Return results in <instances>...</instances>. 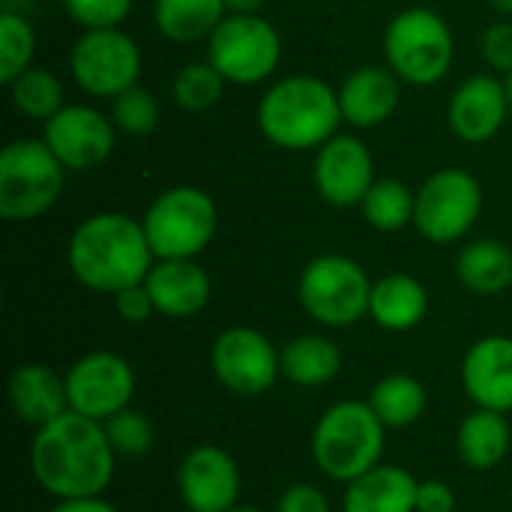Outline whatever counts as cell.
Returning <instances> with one entry per match:
<instances>
[{
	"instance_id": "cell-1",
	"label": "cell",
	"mask_w": 512,
	"mask_h": 512,
	"mask_svg": "<svg viewBox=\"0 0 512 512\" xmlns=\"http://www.w3.org/2000/svg\"><path fill=\"white\" fill-rule=\"evenodd\" d=\"M114 462L117 453L105 426L75 411H66L36 429L30 447V471L57 501L102 495L114 480Z\"/></svg>"
},
{
	"instance_id": "cell-2",
	"label": "cell",
	"mask_w": 512,
	"mask_h": 512,
	"mask_svg": "<svg viewBox=\"0 0 512 512\" xmlns=\"http://www.w3.org/2000/svg\"><path fill=\"white\" fill-rule=\"evenodd\" d=\"M72 276L99 294H117L138 285L153 270V249L144 225L126 213H96L84 219L69 237Z\"/></svg>"
},
{
	"instance_id": "cell-3",
	"label": "cell",
	"mask_w": 512,
	"mask_h": 512,
	"mask_svg": "<svg viewBox=\"0 0 512 512\" xmlns=\"http://www.w3.org/2000/svg\"><path fill=\"white\" fill-rule=\"evenodd\" d=\"M339 123V93L312 75H288L258 102V129L282 150H318L336 135Z\"/></svg>"
},
{
	"instance_id": "cell-4",
	"label": "cell",
	"mask_w": 512,
	"mask_h": 512,
	"mask_svg": "<svg viewBox=\"0 0 512 512\" xmlns=\"http://www.w3.org/2000/svg\"><path fill=\"white\" fill-rule=\"evenodd\" d=\"M387 426L369 402L330 405L312 432V459L336 483H351L381 465Z\"/></svg>"
},
{
	"instance_id": "cell-5",
	"label": "cell",
	"mask_w": 512,
	"mask_h": 512,
	"mask_svg": "<svg viewBox=\"0 0 512 512\" xmlns=\"http://www.w3.org/2000/svg\"><path fill=\"white\" fill-rule=\"evenodd\" d=\"M66 168L42 138H15L0 150V216L33 222L45 216L63 192Z\"/></svg>"
},
{
	"instance_id": "cell-6",
	"label": "cell",
	"mask_w": 512,
	"mask_h": 512,
	"mask_svg": "<svg viewBox=\"0 0 512 512\" xmlns=\"http://www.w3.org/2000/svg\"><path fill=\"white\" fill-rule=\"evenodd\" d=\"M141 225L156 261L198 258L219 231V210L204 189L171 186L147 207Z\"/></svg>"
},
{
	"instance_id": "cell-7",
	"label": "cell",
	"mask_w": 512,
	"mask_h": 512,
	"mask_svg": "<svg viewBox=\"0 0 512 512\" xmlns=\"http://www.w3.org/2000/svg\"><path fill=\"white\" fill-rule=\"evenodd\" d=\"M384 54L387 66L414 87H429L447 78L456 42L450 24L423 6L399 12L384 33Z\"/></svg>"
},
{
	"instance_id": "cell-8",
	"label": "cell",
	"mask_w": 512,
	"mask_h": 512,
	"mask_svg": "<svg viewBox=\"0 0 512 512\" xmlns=\"http://www.w3.org/2000/svg\"><path fill=\"white\" fill-rule=\"evenodd\" d=\"M297 297L312 321L342 330L369 315L372 282L354 258L318 255L303 267Z\"/></svg>"
},
{
	"instance_id": "cell-9",
	"label": "cell",
	"mask_w": 512,
	"mask_h": 512,
	"mask_svg": "<svg viewBox=\"0 0 512 512\" xmlns=\"http://www.w3.org/2000/svg\"><path fill=\"white\" fill-rule=\"evenodd\" d=\"M207 60L231 84H261L282 60V36L264 15H225L207 39Z\"/></svg>"
},
{
	"instance_id": "cell-10",
	"label": "cell",
	"mask_w": 512,
	"mask_h": 512,
	"mask_svg": "<svg viewBox=\"0 0 512 512\" xmlns=\"http://www.w3.org/2000/svg\"><path fill=\"white\" fill-rule=\"evenodd\" d=\"M483 213V186L462 168L435 171L414 198V228L438 246L462 240Z\"/></svg>"
},
{
	"instance_id": "cell-11",
	"label": "cell",
	"mask_w": 512,
	"mask_h": 512,
	"mask_svg": "<svg viewBox=\"0 0 512 512\" xmlns=\"http://www.w3.org/2000/svg\"><path fill=\"white\" fill-rule=\"evenodd\" d=\"M69 69L75 84L102 99H114L123 90L138 84L141 51L132 36L120 27L108 30H84L69 54Z\"/></svg>"
},
{
	"instance_id": "cell-12",
	"label": "cell",
	"mask_w": 512,
	"mask_h": 512,
	"mask_svg": "<svg viewBox=\"0 0 512 512\" xmlns=\"http://www.w3.org/2000/svg\"><path fill=\"white\" fill-rule=\"evenodd\" d=\"M210 369L234 396H261L282 375V354L261 330L228 327L210 348Z\"/></svg>"
},
{
	"instance_id": "cell-13",
	"label": "cell",
	"mask_w": 512,
	"mask_h": 512,
	"mask_svg": "<svg viewBox=\"0 0 512 512\" xmlns=\"http://www.w3.org/2000/svg\"><path fill=\"white\" fill-rule=\"evenodd\" d=\"M63 378L69 411L99 423L129 408L135 396V372L114 351H90L78 357Z\"/></svg>"
},
{
	"instance_id": "cell-14",
	"label": "cell",
	"mask_w": 512,
	"mask_h": 512,
	"mask_svg": "<svg viewBox=\"0 0 512 512\" xmlns=\"http://www.w3.org/2000/svg\"><path fill=\"white\" fill-rule=\"evenodd\" d=\"M42 141L66 171H90L114 153L117 126L90 105H63L45 123Z\"/></svg>"
},
{
	"instance_id": "cell-15",
	"label": "cell",
	"mask_w": 512,
	"mask_h": 512,
	"mask_svg": "<svg viewBox=\"0 0 512 512\" xmlns=\"http://www.w3.org/2000/svg\"><path fill=\"white\" fill-rule=\"evenodd\" d=\"M240 468L216 444L192 447L177 468V492L189 512H228L240 504Z\"/></svg>"
},
{
	"instance_id": "cell-16",
	"label": "cell",
	"mask_w": 512,
	"mask_h": 512,
	"mask_svg": "<svg viewBox=\"0 0 512 512\" xmlns=\"http://www.w3.org/2000/svg\"><path fill=\"white\" fill-rule=\"evenodd\" d=\"M315 189L333 207H360L375 183L369 147L354 135H333L315 153Z\"/></svg>"
},
{
	"instance_id": "cell-17",
	"label": "cell",
	"mask_w": 512,
	"mask_h": 512,
	"mask_svg": "<svg viewBox=\"0 0 512 512\" xmlns=\"http://www.w3.org/2000/svg\"><path fill=\"white\" fill-rule=\"evenodd\" d=\"M510 111L507 84L495 75H474L453 93L447 120L465 144H486L501 132Z\"/></svg>"
},
{
	"instance_id": "cell-18",
	"label": "cell",
	"mask_w": 512,
	"mask_h": 512,
	"mask_svg": "<svg viewBox=\"0 0 512 512\" xmlns=\"http://www.w3.org/2000/svg\"><path fill=\"white\" fill-rule=\"evenodd\" d=\"M462 387L477 408L512 411V339L483 336L462 360Z\"/></svg>"
},
{
	"instance_id": "cell-19",
	"label": "cell",
	"mask_w": 512,
	"mask_h": 512,
	"mask_svg": "<svg viewBox=\"0 0 512 512\" xmlns=\"http://www.w3.org/2000/svg\"><path fill=\"white\" fill-rule=\"evenodd\" d=\"M399 75L390 66H360L339 87L342 120L354 129H375L399 108Z\"/></svg>"
},
{
	"instance_id": "cell-20",
	"label": "cell",
	"mask_w": 512,
	"mask_h": 512,
	"mask_svg": "<svg viewBox=\"0 0 512 512\" xmlns=\"http://www.w3.org/2000/svg\"><path fill=\"white\" fill-rule=\"evenodd\" d=\"M156 315L165 318H192L204 312L213 294V282L195 258H177V261H156L153 270L144 279Z\"/></svg>"
},
{
	"instance_id": "cell-21",
	"label": "cell",
	"mask_w": 512,
	"mask_h": 512,
	"mask_svg": "<svg viewBox=\"0 0 512 512\" xmlns=\"http://www.w3.org/2000/svg\"><path fill=\"white\" fill-rule=\"evenodd\" d=\"M9 405L21 423L42 429L69 411L66 378L45 363H24L9 375Z\"/></svg>"
},
{
	"instance_id": "cell-22",
	"label": "cell",
	"mask_w": 512,
	"mask_h": 512,
	"mask_svg": "<svg viewBox=\"0 0 512 512\" xmlns=\"http://www.w3.org/2000/svg\"><path fill=\"white\" fill-rule=\"evenodd\" d=\"M417 486L420 480H414L405 468L375 465L345 486L342 512H414Z\"/></svg>"
},
{
	"instance_id": "cell-23",
	"label": "cell",
	"mask_w": 512,
	"mask_h": 512,
	"mask_svg": "<svg viewBox=\"0 0 512 512\" xmlns=\"http://www.w3.org/2000/svg\"><path fill=\"white\" fill-rule=\"evenodd\" d=\"M429 312V294L420 279L408 273H390L372 282L369 318L390 333H408L423 324Z\"/></svg>"
},
{
	"instance_id": "cell-24",
	"label": "cell",
	"mask_w": 512,
	"mask_h": 512,
	"mask_svg": "<svg viewBox=\"0 0 512 512\" xmlns=\"http://www.w3.org/2000/svg\"><path fill=\"white\" fill-rule=\"evenodd\" d=\"M512 432L507 423V414L501 411H489V408H474L456 435V447L459 456L468 468L474 471H492L504 462V456L510 453Z\"/></svg>"
},
{
	"instance_id": "cell-25",
	"label": "cell",
	"mask_w": 512,
	"mask_h": 512,
	"mask_svg": "<svg viewBox=\"0 0 512 512\" xmlns=\"http://www.w3.org/2000/svg\"><path fill=\"white\" fill-rule=\"evenodd\" d=\"M282 375L297 387H324L342 372V351L327 336H294L282 351Z\"/></svg>"
},
{
	"instance_id": "cell-26",
	"label": "cell",
	"mask_w": 512,
	"mask_h": 512,
	"mask_svg": "<svg viewBox=\"0 0 512 512\" xmlns=\"http://www.w3.org/2000/svg\"><path fill=\"white\" fill-rule=\"evenodd\" d=\"M225 0H156L153 24L156 30L180 45L210 39L213 30L225 21Z\"/></svg>"
},
{
	"instance_id": "cell-27",
	"label": "cell",
	"mask_w": 512,
	"mask_h": 512,
	"mask_svg": "<svg viewBox=\"0 0 512 512\" xmlns=\"http://www.w3.org/2000/svg\"><path fill=\"white\" fill-rule=\"evenodd\" d=\"M456 276L468 291L495 297L512 285V249L489 237L474 240L459 252Z\"/></svg>"
},
{
	"instance_id": "cell-28",
	"label": "cell",
	"mask_w": 512,
	"mask_h": 512,
	"mask_svg": "<svg viewBox=\"0 0 512 512\" xmlns=\"http://www.w3.org/2000/svg\"><path fill=\"white\" fill-rule=\"evenodd\" d=\"M426 402H429L426 387L408 372H396V375L381 378L369 396V408L375 411V417L387 429L414 426L426 414Z\"/></svg>"
},
{
	"instance_id": "cell-29",
	"label": "cell",
	"mask_w": 512,
	"mask_h": 512,
	"mask_svg": "<svg viewBox=\"0 0 512 512\" xmlns=\"http://www.w3.org/2000/svg\"><path fill=\"white\" fill-rule=\"evenodd\" d=\"M6 87H9V99H12L15 111L30 120L48 123L63 108V84L48 69L30 66Z\"/></svg>"
},
{
	"instance_id": "cell-30",
	"label": "cell",
	"mask_w": 512,
	"mask_h": 512,
	"mask_svg": "<svg viewBox=\"0 0 512 512\" xmlns=\"http://www.w3.org/2000/svg\"><path fill=\"white\" fill-rule=\"evenodd\" d=\"M414 198L417 192H411L399 180H375L360 207L375 231L393 234L402 231L408 222H414Z\"/></svg>"
},
{
	"instance_id": "cell-31",
	"label": "cell",
	"mask_w": 512,
	"mask_h": 512,
	"mask_svg": "<svg viewBox=\"0 0 512 512\" xmlns=\"http://www.w3.org/2000/svg\"><path fill=\"white\" fill-rule=\"evenodd\" d=\"M36 54V33L18 12H0V84H12L30 69Z\"/></svg>"
},
{
	"instance_id": "cell-32",
	"label": "cell",
	"mask_w": 512,
	"mask_h": 512,
	"mask_svg": "<svg viewBox=\"0 0 512 512\" xmlns=\"http://www.w3.org/2000/svg\"><path fill=\"white\" fill-rule=\"evenodd\" d=\"M222 90L225 78L210 60L186 63L174 78V102L183 111H210L222 99Z\"/></svg>"
},
{
	"instance_id": "cell-33",
	"label": "cell",
	"mask_w": 512,
	"mask_h": 512,
	"mask_svg": "<svg viewBox=\"0 0 512 512\" xmlns=\"http://www.w3.org/2000/svg\"><path fill=\"white\" fill-rule=\"evenodd\" d=\"M111 120L126 135H150L159 126V102L153 90L135 84L111 99Z\"/></svg>"
},
{
	"instance_id": "cell-34",
	"label": "cell",
	"mask_w": 512,
	"mask_h": 512,
	"mask_svg": "<svg viewBox=\"0 0 512 512\" xmlns=\"http://www.w3.org/2000/svg\"><path fill=\"white\" fill-rule=\"evenodd\" d=\"M102 426H105V435H108L117 456L138 459V456L150 453L153 444H156V429H153L150 417L141 414V411L123 408L120 414L108 417Z\"/></svg>"
},
{
	"instance_id": "cell-35",
	"label": "cell",
	"mask_w": 512,
	"mask_h": 512,
	"mask_svg": "<svg viewBox=\"0 0 512 512\" xmlns=\"http://www.w3.org/2000/svg\"><path fill=\"white\" fill-rule=\"evenodd\" d=\"M63 9L84 30H108L129 18L132 0H63Z\"/></svg>"
},
{
	"instance_id": "cell-36",
	"label": "cell",
	"mask_w": 512,
	"mask_h": 512,
	"mask_svg": "<svg viewBox=\"0 0 512 512\" xmlns=\"http://www.w3.org/2000/svg\"><path fill=\"white\" fill-rule=\"evenodd\" d=\"M480 48H483L486 63H489L495 72H507V75H512V24L510 21L492 24V27L483 33Z\"/></svg>"
},
{
	"instance_id": "cell-37",
	"label": "cell",
	"mask_w": 512,
	"mask_h": 512,
	"mask_svg": "<svg viewBox=\"0 0 512 512\" xmlns=\"http://www.w3.org/2000/svg\"><path fill=\"white\" fill-rule=\"evenodd\" d=\"M114 312L129 324H144L150 315H156V306H153V297H150L147 285L138 282V285H129V288L117 291L114 294Z\"/></svg>"
},
{
	"instance_id": "cell-38",
	"label": "cell",
	"mask_w": 512,
	"mask_h": 512,
	"mask_svg": "<svg viewBox=\"0 0 512 512\" xmlns=\"http://www.w3.org/2000/svg\"><path fill=\"white\" fill-rule=\"evenodd\" d=\"M276 512H330L327 495L312 483H294L282 492Z\"/></svg>"
},
{
	"instance_id": "cell-39",
	"label": "cell",
	"mask_w": 512,
	"mask_h": 512,
	"mask_svg": "<svg viewBox=\"0 0 512 512\" xmlns=\"http://www.w3.org/2000/svg\"><path fill=\"white\" fill-rule=\"evenodd\" d=\"M414 512H456V492L444 480H423L417 486Z\"/></svg>"
},
{
	"instance_id": "cell-40",
	"label": "cell",
	"mask_w": 512,
	"mask_h": 512,
	"mask_svg": "<svg viewBox=\"0 0 512 512\" xmlns=\"http://www.w3.org/2000/svg\"><path fill=\"white\" fill-rule=\"evenodd\" d=\"M51 512H120L114 504H108L102 495L96 498H72V501H57Z\"/></svg>"
},
{
	"instance_id": "cell-41",
	"label": "cell",
	"mask_w": 512,
	"mask_h": 512,
	"mask_svg": "<svg viewBox=\"0 0 512 512\" xmlns=\"http://www.w3.org/2000/svg\"><path fill=\"white\" fill-rule=\"evenodd\" d=\"M267 0H225L228 15H261Z\"/></svg>"
},
{
	"instance_id": "cell-42",
	"label": "cell",
	"mask_w": 512,
	"mask_h": 512,
	"mask_svg": "<svg viewBox=\"0 0 512 512\" xmlns=\"http://www.w3.org/2000/svg\"><path fill=\"white\" fill-rule=\"evenodd\" d=\"M489 3H492L501 15H510L512 18V0H489Z\"/></svg>"
},
{
	"instance_id": "cell-43",
	"label": "cell",
	"mask_w": 512,
	"mask_h": 512,
	"mask_svg": "<svg viewBox=\"0 0 512 512\" xmlns=\"http://www.w3.org/2000/svg\"><path fill=\"white\" fill-rule=\"evenodd\" d=\"M228 512H261L258 507H252V504H234Z\"/></svg>"
},
{
	"instance_id": "cell-44",
	"label": "cell",
	"mask_w": 512,
	"mask_h": 512,
	"mask_svg": "<svg viewBox=\"0 0 512 512\" xmlns=\"http://www.w3.org/2000/svg\"><path fill=\"white\" fill-rule=\"evenodd\" d=\"M507 93H510V108H512V75H507Z\"/></svg>"
}]
</instances>
